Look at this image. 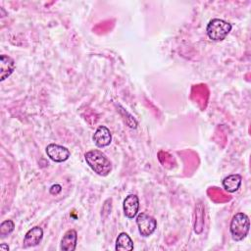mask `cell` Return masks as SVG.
<instances>
[{
    "instance_id": "cell-1",
    "label": "cell",
    "mask_w": 251,
    "mask_h": 251,
    "mask_svg": "<svg viewBox=\"0 0 251 251\" xmlns=\"http://www.w3.org/2000/svg\"><path fill=\"white\" fill-rule=\"evenodd\" d=\"M84 159L91 170L101 176H108L112 171V163L100 150L87 151L84 154Z\"/></svg>"
},
{
    "instance_id": "cell-2",
    "label": "cell",
    "mask_w": 251,
    "mask_h": 251,
    "mask_svg": "<svg viewBox=\"0 0 251 251\" xmlns=\"http://www.w3.org/2000/svg\"><path fill=\"white\" fill-rule=\"evenodd\" d=\"M250 228V221L246 214L236 213L229 225V230L231 237L234 241H240L246 237Z\"/></svg>"
},
{
    "instance_id": "cell-3",
    "label": "cell",
    "mask_w": 251,
    "mask_h": 251,
    "mask_svg": "<svg viewBox=\"0 0 251 251\" xmlns=\"http://www.w3.org/2000/svg\"><path fill=\"white\" fill-rule=\"evenodd\" d=\"M231 25L222 19H212L206 27L208 37L213 41L224 40L231 30Z\"/></svg>"
},
{
    "instance_id": "cell-4",
    "label": "cell",
    "mask_w": 251,
    "mask_h": 251,
    "mask_svg": "<svg viewBox=\"0 0 251 251\" xmlns=\"http://www.w3.org/2000/svg\"><path fill=\"white\" fill-rule=\"evenodd\" d=\"M136 225H137L139 233L142 236L147 237L155 231L157 226V222L153 217L145 213H140L136 217Z\"/></svg>"
},
{
    "instance_id": "cell-5",
    "label": "cell",
    "mask_w": 251,
    "mask_h": 251,
    "mask_svg": "<svg viewBox=\"0 0 251 251\" xmlns=\"http://www.w3.org/2000/svg\"><path fill=\"white\" fill-rule=\"evenodd\" d=\"M45 151H46L47 156L52 161H54L56 163H62L64 161L68 160L71 155L68 148H66L62 145H59V144H55V143L48 144Z\"/></svg>"
},
{
    "instance_id": "cell-6",
    "label": "cell",
    "mask_w": 251,
    "mask_h": 251,
    "mask_svg": "<svg viewBox=\"0 0 251 251\" xmlns=\"http://www.w3.org/2000/svg\"><path fill=\"white\" fill-rule=\"evenodd\" d=\"M92 139L95 145L99 148L108 146L112 141V134L110 129L105 126H99L95 130Z\"/></svg>"
},
{
    "instance_id": "cell-7",
    "label": "cell",
    "mask_w": 251,
    "mask_h": 251,
    "mask_svg": "<svg viewBox=\"0 0 251 251\" xmlns=\"http://www.w3.org/2000/svg\"><path fill=\"white\" fill-rule=\"evenodd\" d=\"M124 214L126 218L132 219L134 218L139 210V199L135 194H129L127 195L123 204Z\"/></svg>"
},
{
    "instance_id": "cell-8",
    "label": "cell",
    "mask_w": 251,
    "mask_h": 251,
    "mask_svg": "<svg viewBox=\"0 0 251 251\" xmlns=\"http://www.w3.org/2000/svg\"><path fill=\"white\" fill-rule=\"evenodd\" d=\"M43 230L40 226H33L31 227L25 235L24 238V247H33L36 246L42 239Z\"/></svg>"
},
{
    "instance_id": "cell-9",
    "label": "cell",
    "mask_w": 251,
    "mask_h": 251,
    "mask_svg": "<svg viewBox=\"0 0 251 251\" xmlns=\"http://www.w3.org/2000/svg\"><path fill=\"white\" fill-rule=\"evenodd\" d=\"M77 233L75 229H69L65 232L61 239L60 249L62 251H74L76 246Z\"/></svg>"
},
{
    "instance_id": "cell-10",
    "label": "cell",
    "mask_w": 251,
    "mask_h": 251,
    "mask_svg": "<svg viewBox=\"0 0 251 251\" xmlns=\"http://www.w3.org/2000/svg\"><path fill=\"white\" fill-rule=\"evenodd\" d=\"M15 61L7 56V55H1L0 56V80H5L9 75H12V73L15 70Z\"/></svg>"
},
{
    "instance_id": "cell-11",
    "label": "cell",
    "mask_w": 251,
    "mask_h": 251,
    "mask_svg": "<svg viewBox=\"0 0 251 251\" xmlns=\"http://www.w3.org/2000/svg\"><path fill=\"white\" fill-rule=\"evenodd\" d=\"M241 180H242V177L240 175L238 174L229 175L223 179V187L225 188L226 191L233 193L239 189L241 185Z\"/></svg>"
},
{
    "instance_id": "cell-12",
    "label": "cell",
    "mask_w": 251,
    "mask_h": 251,
    "mask_svg": "<svg viewBox=\"0 0 251 251\" xmlns=\"http://www.w3.org/2000/svg\"><path fill=\"white\" fill-rule=\"evenodd\" d=\"M115 249L117 251H130L133 249V241L126 232H121L116 240Z\"/></svg>"
},
{
    "instance_id": "cell-13",
    "label": "cell",
    "mask_w": 251,
    "mask_h": 251,
    "mask_svg": "<svg viewBox=\"0 0 251 251\" xmlns=\"http://www.w3.org/2000/svg\"><path fill=\"white\" fill-rule=\"evenodd\" d=\"M15 225L14 222L11 220H6L1 223L0 225V235L1 237H5L9 235L13 230H14Z\"/></svg>"
},
{
    "instance_id": "cell-14",
    "label": "cell",
    "mask_w": 251,
    "mask_h": 251,
    "mask_svg": "<svg viewBox=\"0 0 251 251\" xmlns=\"http://www.w3.org/2000/svg\"><path fill=\"white\" fill-rule=\"evenodd\" d=\"M61 190H62V186H61L60 184H54V185L51 186V188H50L49 191H50L51 194L56 195V194H58L59 192H61Z\"/></svg>"
},
{
    "instance_id": "cell-15",
    "label": "cell",
    "mask_w": 251,
    "mask_h": 251,
    "mask_svg": "<svg viewBox=\"0 0 251 251\" xmlns=\"http://www.w3.org/2000/svg\"><path fill=\"white\" fill-rule=\"evenodd\" d=\"M0 249H1V250H4V251H8V250H9V246L6 245V244H1V245H0Z\"/></svg>"
}]
</instances>
